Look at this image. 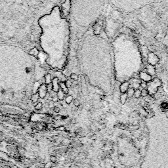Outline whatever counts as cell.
<instances>
[{"mask_svg": "<svg viewBox=\"0 0 168 168\" xmlns=\"http://www.w3.org/2000/svg\"><path fill=\"white\" fill-rule=\"evenodd\" d=\"M146 124L148 139L140 168H168V118L154 114Z\"/></svg>", "mask_w": 168, "mask_h": 168, "instance_id": "obj_1", "label": "cell"}, {"mask_svg": "<svg viewBox=\"0 0 168 168\" xmlns=\"http://www.w3.org/2000/svg\"><path fill=\"white\" fill-rule=\"evenodd\" d=\"M126 35H120L112 43L114 53L115 77L119 82H127L139 71L142 59L135 41Z\"/></svg>", "mask_w": 168, "mask_h": 168, "instance_id": "obj_2", "label": "cell"}, {"mask_svg": "<svg viewBox=\"0 0 168 168\" xmlns=\"http://www.w3.org/2000/svg\"><path fill=\"white\" fill-rule=\"evenodd\" d=\"M161 86V81L158 78H154L151 80L150 82L147 83V91L148 94L154 95L158 90V88Z\"/></svg>", "mask_w": 168, "mask_h": 168, "instance_id": "obj_3", "label": "cell"}, {"mask_svg": "<svg viewBox=\"0 0 168 168\" xmlns=\"http://www.w3.org/2000/svg\"><path fill=\"white\" fill-rule=\"evenodd\" d=\"M0 168H22L11 160L6 159L5 157L0 156Z\"/></svg>", "mask_w": 168, "mask_h": 168, "instance_id": "obj_4", "label": "cell"}, {"mask_svg": "<svg viewBox=\"0 0 168 168\" xmlns=\"http://www.w3.org/2000/svg\"><path fill=\"white\" fill-rule=\"evenodd\" d=\"M159 60V57L157 54H155L153 52L148 53V55H147V61H148L149 65L155 66L158 63Z\"/></svg>", "mask_w": 168, "mask_h": 168, "instance_id": "obj_5", "label": "cell"}, {"mask_svg": "<svg viewBox=\"0 0 168 168\" xmlns=\"http://www.w3.org/2000/svg\"><path fill=\"white\" fill-rule=\"evenodd\" d=\"M37 93L39 95L40 98L43 99L46 97L47 95V89H46V84L43 83V84H40L39 88L37 89Z\"/></svg>", "mask_w": 168, "mask_h": 168, "instance_id": "obj_6", "label": "cell"}, {"mask_svg": "<svg viewBox=\"0 0 168 168\" xmlns=\"http://www.w3.org/2000/svg\"><path fill=\"white\" fill-rule=\"evenodd\" d=\"M139 77L141 80L146 83H148L152 80V77L145 72H141L139 73Z\"/></svg>", "mask_w": 168, "mask_h": 168, "instance_id": "obj_7", "label": "cell"}, {"mask_svg": "<svg viewBox=\"0 0 168 168\" xmlns=\"http://www.w3.org/2000/svg\"><path fill=\"white\" fill-rule=\"evenodd\" d=\"M59 83H60V81L57 77H54L53 79H52L51 83L53 85V91H54V93H57L60 89Z\"/></svg>", "mask_w": 168, "mask_h": 168, "instance_id": "obj_8", "label": "cell"}, {"mask_svg": "<svg viewBox=\"0 0 168 168\" xmlns=\"http://www.w3.org/2000/svg\"><path fill=\"white\" fill-rule=\"evenodd\" d=\"M129 82H124L121 83L120 86V91L122 93H125L129 88Z\"/></svg>", "mask_w": 168, "mask_h": 168, "instance_id": "obj_9", "label": "cell"}, {"mask_svg": "<svg viewBox=\"0 0 168 168\" xmlns=\"http://www.w3.org/2000/svg\"><path fill=\"white\" fill-rule=\"evenodd\" d=\"M146 68V72L148 74H149L150 76L152 77V76H155V74H156V69H155L154 66L148 64Z\"/></svg>", "mask_w": 168, "mask_h": 168, "instance_id": "obj_10", "label": "cell"}, {"mask_svg": "<svg viewBox=\"0 0 168 168\" xmlns=\"http://www.w3.org/2000/svg\"><path fill=\"white\" fill-rule=\"evenodd\" d=\"M59 87H60V89L64 92V94H68V88L66 86L65 82L59 83Z\"/></svg>", "mask_w": 168, "mask_h": 168, "instance_id": "obj_11", "label": "cell"}, {"mask_svg": "<svg viewBox=\"0 0 168 168\" xmlns=\"http://www.w3.org/2000/svg\"><path fill=\"white\" fill-rule=\"evenodd\" d=\"M44 81H45V84L47 85V84H49V83H51L52 82V77H51V75L50 74H46L45 76H44Z\"/></svg>", "mask_w": 168, "mask_h": 168, "instance_id": "obj_12", "label": "cell"}, {"mask_svg": "<svg viewBox=\"0 0 168 168\" xmlns=\"http://www.w3.org/2000/svg\"><path fill=\"white\" fill-rule=\"evenodd\" d=\"M57 96L58 97V99H59V100H63L64 99L65 94L64 93V92L60 89L59 90V91L57 93Z\"/></svg>", "mask_w": 168, "mask_h": 168, "instance_id": "obj_13", "label": "cell"}, {"mask_svg": "<svg viewBox=\"0 0 168 168\" xmlns=\"http://www.w3.org/2000/svg\"><path fill=\"white\" fill-rule=\"evenodd\" d=\"M127 93H122V95H120V100L121 104H124L127 100Z\"/></svg>", "mask_w": 168, "mask_h": 168, "instance_id": "obj_14", "label": "cell"}, {"mask_svg": "<svg viewBox=\"0 0 168 168\" xmlns=\"http://www.w3.org/2000/svg\"><path fill=\"white\" fill-rule=\"evenodd\" d=\"M39 53L40 52H39V50H38V49L37 47H34L30 51V54L32 55V56H34V57H37V55L39 54Z\"/></svg>", "mask_w": 168, "mask_h": 168, "instance_id": "obj_15", "label": "cell"}, {"mask_svg": "<svg viewBox=\"0 0 168 168\" xmlns=\"http://www.w3.org/2000/svg\"><path fill=\"white\" fill-rule=\"evenodd\" d=\"M39 95L37 93H34V94L32 95L31 96V100L32 102L33 103H36L38 101V99H39Z\"/></svg>", "mask_w": 168, "mask_h": 168, "instance_id": "obj_16", "label": "cell"}, {"mask_svg": "<svg viewBox=\"0 0 168 168\" xmlns=\"http://www.w3.org/2000/svg\"><path fill=\"white\" fill-rule=\"evenodd\" d=\"M134 93H135V89L133 87H129L126 92L127 97L129 98H131L133 96H134Z\"/></svg>", "mask_w": 168, "mask_h": 168, "instance_id": "obj_17", "label": "cell"}, {"mask_svg": "<svg viewBox=\"0 0 168 168\" xmlns=\"http://www.w3.org/2000/svg\"><path fill=\"white\" fill-rule=\"evenodd\" d=\"M64 100H65V103L67 104H70L74 100V99H73V97L72 95H68L64 98Z\"/></svg>", "mask_w": 168, "mask_h": 168, "instance_id": "obj_18", "label": "cell"}, {"mask_svg": "<svg viewBox=\"0 0 168 168\" xmlns=\"http://www.w3.org/2000/svg\"><path fill=\"white\" fill-rule=\"evenodd\" d=\"M42 108H43V103H41V102H38V103H37V104L35 105V109H36V110L40 111Z\"/></svg>", "mask_w": 168, "mask_h": 168, "instance_id": "obj_19", "label": "cell"}, {"mask_svg": "<svg viewBox=\"0 0 168 168\" xmlns=\"http://www.w3.org/2000/svg\"><path fill=\"white\" fill-rule=\"evenodd\" d=\"M134 96H135V97L136 99H139L140 97H141V90L140 89L135 90Z\"/></svg>", "mask_w": 168, "mask_h": 168, "instance_id": "obj_20", "label": "cell"}, {"mask_svg": "<svg viewBox=\"0 0 168 168\" xmlns=\"http://www.w3.org/2000/svg\"><path fill=\"white\" fill-rule=\"evenodd\" d=\"M70 79L74 80V81H77V80H78V79H79L78 75H77V74H75V73H72V74H70Z\"/></svg>", "mask_w": 168, "mask_h": 168, "instance_id": "obj_21", "label": "cell"}, {"mask_svg": "<svg viewBox=\"0 0 168 168\" xmlns=\"http://www.w3.org/2000/svg\"><path fill=\"white\" fill-rule=\"evenodd\" d=\"M46 89H47V93H51L53 91V85L52 83H49L46 85Z\"/></svg>", "mask_w": 168, "mask_h": 168, "instance_id": "obj_22", "label": "cell"}, {"mask_svg": "<svg viewBox=\"0 0 168 168\" xmlns=\"http://www.w3.org/2000/svg\"><path fill=\"white\" fill-rule=\"evenodd\" d=\"M148 92L146 89H142L141 90V96L142 97H146L148 96Z\"/></svg>", "mask_w": 168, "mask_h": 168, "instance_id": "obj_23", "label": "cell"}, {"mask_svg": "<svg viewBox=\"0 0 168 168\" xmlns=\"http://www.w3.org/2000/svg\"><path fill=\"white\" fill-rule=\"evenodd\" d=\"M73 103H74V106H76V107H79L80 106V101L78 99H74Z\"/></svg>", "mask_w": 168, "mask_h": 168, "instance_id": "obj_24", "label": "cell"}, {"mask_svg": "<svg viewBox=\"0 0 168 168\" xmlns=\"http://www.w3.org/2000/svg\"><path fill=\"white\" fill-rule=\"evenodd\" d=\"M140 86H141L143 89H147V83L142 82L140 83Z\"/></svg>", "mask_w": 168, "mask_h": 168, "instance_id": "obj_25", "label": "cell"}, {"mask_svg": "<svg viewBox=\"0 0 168 168\" xmlns=\"http://www.w3.org/2000/svg\"><path fill=\"white\" fill-rule=\"evenodd\" d=\"M54 103H53L51 100H49V101L48 104H47V105H48L47 106H48L49 108H54Z\"/></svg>", "mask_w": 168, "mask_h": 168, "instance_id": "obj_26", "label": "cell"}, {"mask_svg": "<svg viewBox=\"0 0 168 168\" xmlns=\"http://www.w3.org/2000/svg\"><path fill=\"white\" fill-rule=\"evenodd\" d=\"M51 100L53 101V103H57V101L59 100V99H58V97H57V95H54V96H53V97H52Z\"/></svg>", "mask_w": 168, "mask_h": 168, "instance_id": "obj_27", "label": "cell"}, {"mask_svg": "<svg viewBox=\"0 0 168 168\" xmlns=\"http://www.w3.org/2000/svg\"><path fill=\"white\" fill-rule=\"evenodd\" d=\"M65 84L66 86V87H68V88H69V87H70L72 86V82L70 81V80H66L65 82Z\"/></svg>", "mask_w": 168, "mask_h": 168, "instance_id": "obj_28", "label": "cell"}, {"mask_svg": "<svg viewBox=\"0 0 168 168\" xmlns=\"http://www.w3.org/2000/svg\"><path fill=\"white\" fill-rule=\"evenodd\" d=\"M53 110H54V112H56V113H59V112H60V109L59 107H58V106H54V108H53Z\"/></svg>", "mask_w": 168, "mask_h": 168, "instance_id": "obj_29", "label": "cell"}, {"mask_svg": "<svg viewBox=\"0 0 168 168\" xmlns=\"http://www.w3.org/2000/svg\"><path fill=\"white\" fill-rule=\"evenodd\" d=\"M65 127L64 126H59V127H58V130H59V131H65Z\"/></svg>", "mask_w": 168, "mask_h": 168, "instance_id": "obj_30", "label": "cell"}, {"mask_svg": "<svg viewBox=\"0 0 168 168\" xmlns=\"http://www.w3.org/2000/svg\"><path fill=\"white\" fill-rule=\"evenodd\" d=\"M26 73H30V72H31V69L30 68H26Z\"/></svg>", "mask_w": 168, "mask_h": 168, "instance_id": "obj_31", "label": "cell"}, {"mask_svg": "<svg viewBox=\"0 0 168 168\" xmlns=\"http://www.w3.org/2000/svg\"><path fill=\"white\" fill-rule=\"evenodd\" d=\"M1 93L2 94H5L6 93V90L5 89H3L1 90Z\"/></svg>", "mask_w": 168, "mask_h": 168, "instance_id": "obj_32", "label": "cell"}]
</instances>
